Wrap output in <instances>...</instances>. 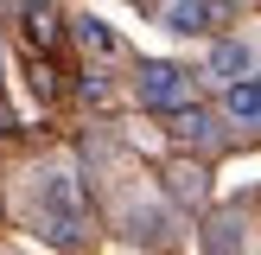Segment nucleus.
Listing matches in <instances>:
<instances>
[{"label":"nucleus","instance_id":"f257e3e1","mask_svg":"<svg viewBox=\"0 0 261 255\" xmlns=\"http://www.w3.org/2000/svg\"><path fill=\"white\" fill-rule=\"evenodd\" d=\"M32 223L45 242H58V249H76V242H89V204H83V185H76L70 166H45L32 185Z\"/></svg>","mask_w":261,"mask_h":255},{"label":"nucleus","instance_id":"0eeeda50","mask_svg":"<svg viewBox=\"0 0 261 255\" xmlns=\"http://www.w3.org/2000/svg\"><path fill=\"white\" fill-rule=\"evenodd\" d=\"M76 38H83V51H96V58H121V32H115L109 19H96V13H83V19H70Z\"/></svg>","mask_w":261,"mask_h":255},{"label":"nucleus","instance_id":"20e7f679","mask_svg":"<svg viewBox=\"0 0 261 255\" xmlns=\"http://www.w3.org/2000/svg\"><path fill=\"white\" fill-rule=\"evenodd\" d=\"M160 19H166V32H178V38H204L217 26V7L211 0H166Z\"/></svg>","mask_w":261,"mask_h":255},{"label":"nucleus","instance_id":"39448f33","mask_svg":"<svg viewBox=\"0 0 261 255\" xmlns=\"http://www.w3.org/2000/svg\"><path fill=\"white\" fill-rule=\"evenodd\" d=\"M255 70V51L242 45V38H223V45H211V76L217 83H236V76Z\"/></svg>","mask_w":261,"mask_h":255},{"label":"nucleus","instance_id":"6e6552de","mask_svg":"<svg viewBox=\"0 0 261 255\" xmlns=\"http://www.w3.org/2000/svg\"><path fill=\"white\" fill-rule=\"evenodd\" d=\"M25 32L45 45V38L58 32V7H51V0H25Z\"/></svg>","mask_w":261,"mask_h":255},{"label":"nucleus","instance_id":"423d86ee","mask_svg":"<svg viewBox=\"0 0 261 255\" xmlns=\"http://www.w3.org/2000/svg\"><path fill=\"white\" fill-rule=\"evenodd\" d=\"M172 140H185V147H204V140H217V115H211V109H198V102L172 109Z\"/></svg>","mask_w":261,"mask_h":255},{"label":"nucleus","instance_id":"f03ea898","mask_svg":"<svg viewBox=\"0 0 261 255\" xmlns=\"http://www.w3.org/2000/svg\"><path fill=\"white\" fill-rule=\"evenodd\" d=\"M134 96L147 102V109H160V115H172V109H185L191 102V70H178V64H140V76H134Z\"/></svg>","mask_w":261,"mask_h":255},{"label":"nucleus","instance_id":"7ed1b4c3","mask_svg":"<svg viewBox=\"0 0 261 255\" xmlns=\"http://www.w3.org/2000/svg\"><path fill=\"white\" fill-rule=\"evenodd\" d=\"M223 115L236 128H255L261 134V76H236V83H223Z\"/></svg>","mask_w":261,"mask_h":255}]
</instances>
